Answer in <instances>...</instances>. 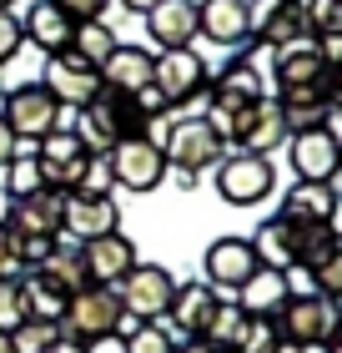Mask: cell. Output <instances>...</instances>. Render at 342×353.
Wrapping results in <instances>:
<instances>
[{"label":"cell","instance_id":"cell-1","mask_svg":"<svg viewBox=\"0 0 342 353\" xmlns=\"http://www.w3.org/2000/svg\"><path fill=\"white\" fill-rule=\"evenodd\" d=\"M146 132H151V121L141 117V106L131 101V96H116V91H101L96 101H86L81 106V121H76L81 147L96 152V157H106L116 141L146 137Z\"/></svg>","mask_w":342,"mask_h":353},{"label":"cell","instance_id":"cell-2","mask_svg":"<svg viewBox=\"0 0 342 353\" xmlns=\"http://www.w3.org/2000/svg\"><path fill=\"white\" fill-rule=\"evenodd\" d=\"M161 157H167V172H182V182H191L197 172L217 167L226 157V141L206 126V117H182V121H167L156 137Z\"/></svg>","mask_w":342,"mask_h":353},{"label":"cell","instance_id":"cell-3","mask_svg":"<svg viewBox=\"0 0 342 353\" xmlns=\"http://www.w3.org/2000/svg\"><path fill=\"white\" fill-rule=\"evenodd\" d=\"M111 293H116L126 323H167V308L176 298V278L161 263H136Z\"/></svg>","mask_w":342,"mask_h":353},{"label":"cell","instance_id":"cell-4","mask_svg":"<svg viewBox=\"0 0 342 353\" xmlns=\"http://www.w3.org/2000/svg\"><path fill=\"white\" fill-rule=\"evenodd\" d=\"M277 333H282L287 343H297V348H322V343H332L342 339V318H337V298H287L282 303V313H277Z\"/></svg>","mask_w":342,"mask_h":353},{"label":"cell","instance_id":"cell-5","mask_svg":"<svg viewBox=\"0 0 342 353\" xmlns=\"http://www.w3.org/2000/svg\"><path fill=\"white\" fill-rule=\"evenodd\" d=\"M126 328V313H121V303L111 288H81V293L66 298V308H61V333L76 343H91V339H101V333H121Z\"/></svg>","mask_w":342,"mask_h":353},{"label":"cell","instance_id":"cell-6","mask_svg":"<svg viewBox=\"0 0 342 353\" xmlns=\"http://www.w3.org/2000/svg\"><path fill=\"white\" fill-rule=\"evenodd\" d=\"M272 157H257V152H226L217 162V197L232 202V207H257L272 197Z\"/></svg>","mask_w":342,"mask_h":353},{"label":"cell","instance_id":"cell-7","mask_svg":"<svg viewBox=\"0 0 342 353\" xmlns=\"http://www.w3.org/2000/svg\"><path fill=\"white\" fill-rule=\"evenodd\" d=\"M211 71L206 61L197 56V46H176V51H156V66H151V86L161 91V101L167 106H186L197 101L206 91Z\"/></svg>","mask_w":342,"mask_h":353},{"label":"cell","instance_id":"cell-8","mask_svg":"<svg viewBox=\"0 0 342 353\" xmlns=\"http://www.w3.org/2000/svg\"><path fill=\"white\" fill-rule=\"evenodd\" d=\"M106 162H111L116 187H126V192H156L161 182H167V157H161V147H156L151 132L116 141V147L106 152Z\"/></svg>","mask_w":342,"mask_h":353},{"label":"cell","instance_id":"cell-9","mask_svg":"<svg viewBox=\"0 0 342 353\" xmlns=\"http://www.w3.org/2000/svg\"><path fill=\"white\" fill-rule=\"evenodd\" d=\"M0 121L10 126L15 141H41L45 132L61 126V106H56V96L45 91L41 81L36 86H10L6 106H0Z\"/></svg>","mask_w":342,"mask_h":353},{"label":"cell","instance_id":"cell-10","mask_svg":"<svg viewBox=\"0 0 342 353\" xmlns=\"http://www.w3.org/2000/svg\"><path fill=\"white\" fill-rule=\"evenodd\" d=\"M272 81L277 91H297V86H337V71H328V61L317 51V36H297L272 51Z\"/></svg>","mask_w":342,"mask_h":353},{"label":"cell","instance_id":"cell-11","mask_svg":"<svg viewBox=\"0 0 342 353\" xmlns=\"http://www.w3.org/2000/svg\"><path fill=\"white\" fill-rule=\"evenodd\" d=\"M41 86L56 96V106H86L101 96V71L91 66V61H81L76 51H56L45 56V71H41Z\"/></svg>","mask_w":342,"mask_h":353},{"label":"cell","instance_id":"cell-12","mask_svg":"<svg viewBox=\"0 0 342 353\" xmlns=\"http://www.w3.org/2000/svg\"><path fill=\"white\" fill-rule=\"evenodd\" d=\"M287 157H292V172H297V182H337L342 147H337V132H332V126L292 132V137H287Z\"/></svg>","mask_w":342,"mask_h":353},{"label":"cell","instance_id":"cell-13","mask_svg":"<svg viewBox=\"0 0 342 353\" xmlns=\"http://www.w3.org/2000/svg\"><path fill=\"white\" fill-rule=\"evenodd\" d=\"M86 147H81V137H76V126H56V132H45L36 141V162L45 172V187H56V192H76L81 182V172H86Z\"/></svg>","mask_w":342,"mask_h":353},{"label":"cell","instance_id":"cell-14","mask_svg":"<svg viewBox=\"0 0 342 353\" xmlns=\"http://www.w3.org/2000/svg\"><path fill=\"white\" fill-rule=\"evenodd\" d=\"M61 212H66V192L45 187V192H30V197H15L0 222L15 237H61Z\"/></svg>","mask_w":342,"mask_h":353},{"label":"cell","instance_id":"cell-15","mask_svg":"<svg viewBox=\"0 0 342 353\" xmlns=\"http://www.w3.org/2000/svg\"><path fill=\"white\" fill-rule=\"evenodd\" d=\"M277 117H282L287 137L292 132H312V126H332L337 117V86H297V91H277Z\"/></svg>","mask_w":342,"mask_h":353},{"label":"cell","instance_id":"cell-16","mask_svg":"<svg viewBox=\"0 0 342 353\" xmlns=\"http://www.w3.org/2000/svg\"><path fill=\"white\" fill-rule=\"evenodd\" d=\"M247 36L262 41V46H287L307 36L302 26V0H247Z\"/></svg>","mask_w":342,"mask_h":353},{"label":"cell","instance_id":"cell-17","mask_svg":"<svg viewBox=\"0 0 342 353\" xmlns=\"http://www.w3.org/2000/svg\"><path fill=\"white\" fill-rule=\"evenodd\" d=\"M81 258H86V278L96 288H116L126 272H131L141 258H136V243L126 232H106V237H91L81 243Z\"/></svg>","mask_w":342,"mask_h":353},{"label":"cell","instance_id":"cell-18","mask_svg":"<svg viewBox=\"0 0 342 353\" xmlns=\"http://www.w3.org/2000/svg\"><path fill=\"white\" fill-rule=\"evenodd\" d=\"M61 232H66L71 243H91V237L121 232V207L111 202V197H76V192H66Z\"/></svg>","mask_w":342,"mask_h":353},{"label":"cell","instance_id":"cell-19","mask_svg":"<svg viewBox=\"0 0 342 353\" xmlns=\"http://www.w3.org/2000/svg\"><path fill=\"white\" fill-rule=\"evenodd\" d=\"M202 268H206L202 283H211L217 293H222V288H232V293H237V288L257 272V252H252L247 237H232V232H226V237H217V243L206 248Z\"/></svg>","mask_w":342,"mask_h":353},{"label":"cell","instance_id":"cell-20","mask_svg":"<svg viewBox=\"0 0 342 353\" xmlns=\"http://www.w3.org/2000/svg\"><path fill=\"white\" fill-rule=\"evenodd\" d=\"M222 308V293L211 283H176V298L167 308V328H176L182 339H202L206 323L217 318Z\"/></svg>","mask_w":342,"mask_h":353},{"label":"cell","instance_id":"cell-21","mask_svg":"<svg viewBox=\"0 0 342 353\" xmlns=\"http://www.w3.org/2000/svg\"><path fill=\"white\" fill-rule=\"evenodd\" d=\"M151 66H156V51L146 46H111V56L101 61V91H116V96H136L141 86H151Z\"/></svg>","mask_w":342,"mask_h":353},{"label":"cell","instance_id":"cell-22","mask_svg":"<svg viewBox=\"0 0 342 353\" xmlns=\"http://www.w3.org/2000/svg\"><path fill=\"white\" fill-rule=\"evenodd\" d=\"M141 21H146L151 46H161V51L191 46V41H197V0H156Z\"/></svg>","mask_w":342,"mask_h":353},{"label":"cell","instance_id":"cell-23","mask_svg":"<svg viewBox=\"0 0 342 353\" xmlns=\"http://www.w3.org/2000/svg\"><path fill=\"white\" fill-rule=\"evenodd\" d=\"M197 36L211 46H242L247 41V0H197Z\"/></svg>","mask_w":342,"mask_h":353},{"label":"cell","instance_id":"cell-24","mask_svg":"<svg viewBox=\"0 0 342 353\" xmlns=\"http://www.w3.org/2000/svg\"><path fill=\"white\" fill-rule=\"evenodd\" d=\"M287 222H337V182H297L282 197Z\"/></svg>","mask_w":342,"mask_h":353},{"label":"cell","instance_id":"cell-25","mask_svg":"<svg viewBox=\"0 0 342 353\" xmlns=\"http://www.w3.org/2000/svg\"><path fill=\"white\" fill-rule=\"evenodd\" d=\"M71 30H76V26L51 6V0H36V6L21 15V36H25V46H41L45 56L66 51V46H71Z\"/></svg>","mask_w":342,"mask_h":353},{"label":"cell","instance_id":"cell-26","mask_svg":"<svg viewBox=\"0 0 342 353\" xmlns=\"http://www.w3.org/2000/svg\"><path fill=\"white\" fill-rule=\"evenodd\" d=\"M232 303H237V308L247 313V318H277V313H282V303H287L282 272L257 263V272H252V278L237 288V298H232Z\"/></svg>","mask_w":342,"mask_h":353},{"label":"cell","instance_id":"cell-27","mask_svg":"<svg viewBox=\"0 0 342 353\" xmlns=\"http://www.w3.org/2000/svg\"><path fill=\"white\" fill-rule=\"evenodd\" d=\"M342 252L337 222H292V263L302 268H322L328 258Z\"/></svg>","mask_w":342,"mask_h":353},{"label":"cell","instance_id":"cell-28","mask_svg":"<svg viewBox=\"0 0 342 353\" xmlns=\"http://www.w3.org/2000/svg\"><path fill=\"white\" fill-rule=\"evenodd\" d=\"M206 96H226V101H267V86H262V71H257L247 56H237V61H226V66L206 81Z\"/></svg>","mask_w":342,"mask_h":353},{"label":"cell","instance_id":"cell-29","mask_svg":"<svg viewBox=\"0 0 342 353\" xmlns=\"http://www.w3.org/2000/svg\"><path fill=\"white\" fill-rule=\"evenodd\" d=\"M36 272L56 288V293H66V298L81 293V288H91V278H86V258H81V243H71V248H61V243H56V248H51V258H45Z\"/></svg>","mask_w":342,"mask_h":353},{"label":"cell","instance_id":"cell-30","mask_svg":"<svg viewBox=\"0 0 342 353\" xmlns=\"http://www.w3.org/2000/svg\"><path fill=\"white\" fill-rule=\"evenodd\" d=\"M247 243H252V252H257L262 268H287L292 263V222L287 217H267Z\"/></svg>","mask_w":342,"mask_h":353},{"label":"cell","instance_id":"cell-31","mask_svg":"<svg viewBox=\"0 0 342 353\" xmlns=\"http://www.w3.org/2000/svg\"><path fill=\"white\" fill-rule=\"evenodd\" d=\"M287 141V126H282V117H277V106L272 101H262L257 106V117H252V126H247V141H242L237 152H257V157H272L277 147Z\"/></svg>","mask_w":342,"mask_h":353},{"label":"cell","instance_id":"cell-32","mask_svg":"<svg viewBox=\"0 0 342 353\" xmlns=\"http://www.w3.org/2000/svg\"><path fill=\"white\" fill-rule=\"evenodd\" d=\"M111 46H116V30H111L106 21H81L71 30V46L66 51H76L81 61H91V66H101V61L111 56Z\"/></svg>","mask_w":342,"mask_h":353},{"label":"cell","instance_id":"cell-33","mask_svg":"<svg viewBox=\"0 0 342 353\" xmlns=\"http://www.w3.org/2000/svg\"><path fill=\"white\" fill-rule=\"evenodd\" d=\"M56 343H61V323H51V318H25L15 333H6L10 353H51Z\"/></svg>","mask_w":342,"mask_h":353},{"label":"cell","instance_id":"cell-34","mask_svg":"<svg viewBox=\"0 0 342 353\" xmlns=\"http://www.w3.org/2000/svg\"><path fill=\"white\" fill-rule=\"evenodd\" d=\"M21 288H25V308H30V318H51V323H61L66 293H56V288L45 283L41 272H21Z\"/></svg>","mask_w":342,"mask_h":353},{"label":"cell","instance_id":"cell-35","mask_svg":"<svg viewBox=\"0 0 342 353\" xmlns=\"http://www.w3.org/2000/svg\"><path fill=\"white\" fill-rule=\"evenodd\" d=\"M242 333H247V313H242L237 303H226V298H222V308H217V318L206 323V333H202V339H211V343H217V348H226V353H237Z\"/></svg>","mask_w":342,"mask_h":353},{"label":"cell","instance_id":"cell-36","mask_svg":"<svg viewBox=\"0 0 342 353\" xmlns=\"http://www.w3.org/2000/svg\"><path fill=\"white\" fill-rule=\"evenodd\" d=\"M121 343H126V353H171L176 348V333L167 323H126L121 328Z\"/></svg>","mask_w":342,"mask_h":353},{"label":"cell","instance_id":"cell-37","mask_svg":"<svg viewBox=\"0 0 342 353\" xmlns=\"http://www.w3.org/2000/svg\"><path fill=\"white\" fill-rule=\"evenodd\" d=\"M307 36H342V0H302Z\"/></svg>","mask_w":342,"mask_h":353},{"label":"cell","instance_id":"cell-38","mask_svg":"<svg viewBox=\"0 0 342 353\" xmlns=\"http://www.w3.org/2000/svg\"><path fill=\"white\" fill-rule=\"evenodd\" d=\"M6 192H10V202L30 197V192H45V172H41L36 157H15V162L6 167Z\"/></svg>","mask_w":342,"mask_h":353},{"label":"cell","instance_id":"cell-39","mask_svg":"<svg viewBox=\"0 0 342 353\" xmlns=\"http://www.w3.org/2000/svg\"><path fill=\"white\" fill-rule=\"evenodd\" d=\"M25 318H30V308H25V288H21V278L0 283V339H6V333H15Z\"/></svg>","mask_w":342,"mask_h":353},{"label":"cell","instance_id":"cell-40","mask_svg":"<svg viewBox=\"0 0 342 353\" xmlns=\"http://www.w3.org/2000/svg\"><path fill=\"white\" fill-rule=\"evenodd\" d=\"M116 192V176H111V162L106 157H86V172H81V182H76V197H111Z\"/></svg>","mask_w":342,"mask_h":353},{"label":"cell","instance_id":"cell-41","mask_svg":"<svg viewBox=\"0 0 342 353\" xmlns=\"http://www.w3.org/2000/svg\"><path fill=\"white\" fill-rule=\"evenodd\" d=\"M282 343V333H277V318H247V333H242L237 353H272Z\"/></svg>","mask_w":342,"mask_h":353},{"label":"cell","instance_id":"cell-42","mask_svg":"<svg viewBox=\"0 0 342 353\" xmlns=\"http://www.w3.org/2000/svg\"><path fill=\"white\" fill-rule=\"evenodd\" d=\"M21 46H25L21 15H15V10H0V66H10V61L21 56Z\"/></svg>","mask_w":342,"mask_h":353},{"label":"cell","instance_id":"cell-43","mask_svg":"<svg viewBox=\"0 0 342 353\" xmlns=\"http://www.w3.org/2000/svg\"><path fill=\"white\" fill-rule=\"evenodd\" d=\"M51 6L66 15L71 26H81V21H101V10L111 6V0H51Z\"/></svg>","mask_w":342,"mask_h":353},{"label":"cell","instance_id":"cell-44","mask_svg":"<svg viewBox=\"0 0 342 353\" xmlns=\"http://www.w3.org/2000/svg\"><path fill=\"white\" fill-rule=\"evenodd\" d=\"M21 252H15V232L0 222V283H10V278H21Z\"/></svg>","mask_w":342,"mask_h":353},{"label":"cell","instance_id":"cell-45","mask_svg":"<svg viewBox=\"0 0 342 353\" xmlns=\"http://www.w3.org/2000/svg\"><path fill=\"white\" fill-rule=\"evenodd\" d=\"M312 283H317L322 298H337V293H342V252H337V258H328L322 268H312Z\"/></svg>","mask_w":342,"mask_h":353},{"label":"cell","instance_id":"cell-46","mask_svg":"<svg viewBox=\"0 0 342 353\" xmlns=\"http://www.w3.org/2000/svg\"><path fill=\"white\" fill-rule=\"evenodd\" d=\"M15 157H21V141L10 137V126H6V121H0V172H6Z\"/></svg>","mask_w":342,"mask_h":353},{"label":"cell","instance_id":"cell-47","mask_svg":"<svg viewBox=\"0 0 342 353\" xmlns=\"http://www.w3.org/2000/svg\"><path fill=\"white\" fill-rule=\"evenodd\" d=\"M86 353H126V343H121V333H101V339H91V343H81Z\"/></svg>","mask_w":342,"mask_h":353},{"label":"cell","instance_id":"cell-48","mask_svg":"<svg viewBox=\"0 0 342 353\" xmlns=\"http://www.w3.org/2000/svg\"><path fill=\"white\" fill-rule=\"evenodd\" d=\"M171 353H226V348H217L211 339H176V348Z\"/></svg>","mask_w":342,"mask_h":353},{"label":"cell","instance_id":"cell-49","mask_svg":"<svg viewBox=\"0 0 342 353\" xmlns=\"http://www.w3.org/2000/svg\"><path fill=\"white\" fill-rule=\"evenodd\" d=\"M51 353H86V348H81V343H76V339H66V333H61V343H56V348H51Z\"/></svg>","mask_w":342,"mask_h":353},{"label":"cell","instance_id":"cell-50","mask_svg":"<svg viewBox=\"0 0 342 353\" xmlns=\"http://www.w3.org/2000/svg\"><path fill=\"white\" fill-rule=\"evenodd\" d=\"M121 6H126V10H136V15H146V10L156 6V0H121Z\"/></svg>","mask_w":342,"mask_h":353},{"label":"cell","instance_id":"cell-51","mask_svg":"<svg viewBox=\"0 0 342 353\" xmlns=\"http://www.w3.org/2000/svg\"><path fill=\"white\" fill-rule=\"evenodd\" d=\"M272 353H307V348H297V343H287V339H282V343H277Z\"/></svg>","mask_w":342,"mask_h":353},{"label":"cell","instance_id":"cell-52","mask_svg":"<svg viewBox=\"0 0 342 353\" xmlns=\"http://www.w3.org/2000/svg\"><path fill=\"white\" fill-rule=\"evenodd\" d=\"M10 6H15V0H0V10H10Z\"/></svg>","mask_w":342,"mask_h":353}]
</instances>
